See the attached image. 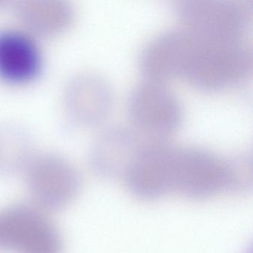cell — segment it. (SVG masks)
Listing matches in <instances>:
<instances>
[{"label": "cell", "instance_id": "cell-3", "mask_svg": "<svg viewBox=\"0 0 253 253\" xmlns=\"http://www.w3.org/2000/svg\"><path fill=\"white\" fill-rule=\"evenodd\" d=\"M173 8L184 29L211 41H243L253 17L247 0H179Z\"/></svg>", "mask_w": 253, "mask_h": 253}, {"label": "cell", "instance_id": "cell-8", "mask_svg": "<svg viewBox=\"0 0 253 253\" xmlns=\"http://www.w3.org/2000/svg\"><path fill=\"white\" fill-rule=\"evenodd\" d=\"M113 101L109 83L92 72L75 75L65 88L66 112L80 125L91 126L101 124L110 114Z\"/></svg>", "mask_w": 253, "mask_h": 253}, {"label": "cell", "instance_id": "cell-5", "mask_svg": "<svg viewBox=\"0 0 253 253\" xmlns=\"http://www.w3.org/2000/svg\"><path fill=\"white\" fill-rule=\"evenodd\" d=\"M0 249L14 253H62L63 241L41 208L17 204L0 210Z\"/></svg>", "mask_w": 253, "mask_h": 253}, {"label": "cell", "instance_id": "cell-7", "mask_svg": "<svg viewBox=\"0 0 253 253\" xmlns=\"http://www.w3.org/2000/svg\"><path fill=\"white\" fill-rule=\"evenodd\" d=\"M152 140L134 127L106 128L91 144L88 155L90 166L103 178H124L145 146Z\"/></svg>", "mask_w": 253, "mask_h": 253}, {"label": "cell", "instance_id": "cell-1", "mask_svg": "<svg viewBox=\"0 0 253 253\" xmlns=\"http://www.w3.org/2000/svg\"><path fill=\"white\" fill-rule=\"evenodd\" d=\"M253 65L252 48L244 41H211L187 30L177 78L197 89L215 92L245 82L251 76Z\"/></svg>", "mask_w": 253, "mask_h": 253}, {"label": "cell", "instance_id": "cell-11", "mask_svg": "<svg viewBox=\"0 0 253 253\" xmlns=\"http://www.w3.org/2000/svg\"><path fill=\"white\" fill-rule=\"evenodd\" d=\"M16 11L26 29L37 35L52 36L69 27L75 19V9L66 0H24Z\"/></svg>", "mask_w": 253, "mask_h": 253}, {"label": "cell", "instance_id": "cell-4", "mask_svg": "<svg viewBox=\"0 0 253 253\" xmlns=\"http://www.w3.org/2000/svg\"><path fill=\"white\" fill-rule=\"evenodd\" d=\"M24 172L29 192L41 210H63L81 192L82 180L78 169L60 154H35Z\"/></svg>", "mask_w": 253, "mask_h": 253}, {"label": "cell", "instance_id": "cell-9", "mask_svg": "<svg viewBox=\"0 0 253 253\" xmlns=\"http://www.w3.org/2000/svg\"><path fill=\"white\" fill-rule=\"evenodd\" d=\"M171 143L152 140L145 146L124 179L136 198L155 201L171 192L169 155Z\"/></svg>", "mask_w": 253, "mask_h": 253}, {"label": "cell", "instance_id": "cell-2", "mask_svg": "<svg viewBox=\"0 0 253 253\" xmlns=\"http://www.w3.org/2000/svg\"><path fill=\"white\" fill-rule=\"evenodd\" d=\"M169 170L171 192L190 199H207L222 192L241 193L237 158L223 159L202 148L173 144Z\"/></svg>", "mask_w": 253, "mask_h": 253}, {"label": "cell", "instance_id": "cell-12", "mask_svg": "<svg viewBox=\"0 0 253 253\" xmlns=\"http://www.w3.org/2000/svg\"><path fill=\"white\" fill-rule=\"evenodd\" d=\"M34 155L33 137L25 126L17 122L0 124V174L24 171Z\"/></svg>", "mask_w": 253, "mask_h": 253}, {"label": "cell", "instance_id": "cell-10", "mask_svg": "<svg viewBox=\"0 0 253 253\" xmlns=\"http://www.w3.org/2000/svg\"><path fill=\"white\" fill-rule=\"evenodd\" d=\"M42 66L41 48L27 32L0 30V78L8 82H27L38 76Z\"/></svg>", "mask_w": 253, "mask_h": 253}, {"label": "cell", "instance_id": "cell-6", "mask_svg": "<svg viewBox=\"0 0 253 253\" xmlns=\"http://www.w3.org/2000/svg\"><path fill=\"white\" fill-rule=\"evenodd\" d=\"M128 110L134 128L154 140H165L180 128L183 110L180 100L164 83L146 79L128 97Z\"/></svg>", "mask_w": 253, "mask_h": 253}]
</instances>
